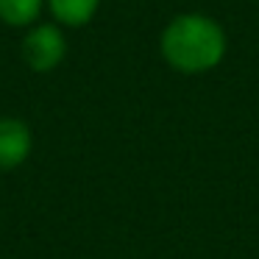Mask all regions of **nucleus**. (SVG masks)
Here are the masks:
<instances>
[{
  "mask_svg": "<svg viewBox=\"0 0 259 259\" xmlns=\"http://www.w3.org/2000/svg\"><path fill=\"white\" fill-rule=\"evenodd\" d=\"M229 51V36L214 17L184 12L167 20L159 34V56L181 75H203L220 67Z\"/></svg>",
  "mask_w": 259,
  "mask_h": 259,
  "instance_id": "obj_1",
  "label": "nucleus"
},
{
  "mask_svg": "<svg viewBox=\"0 0 259 259\" xmlns=\"http://www.w3.org/2000/svg\"><path fill=\"white\" fill-rule=\"evenodd\" d=\"M45 20V0H0V23L14 31H28Z\"/></svg>",
  "mask_w": 259,
  "mask_h": 259,
  "instance_id": "obj_5",
  "label": "nucleus"
},
{
  "mask_svg": "<svg viewBox=\"0 0 259 259\" xmlns=\"http://www.w3.org/2000/svg\"><path fill=\"white\" fill-rule=\"evenodd\" d=\"M70 42L67 31L56 25L53 20H42V23L31 25L23 31V42H20V56H23L25 67L36 75H48L59 70L67 59Z\"/></svg>",
  "mask_w": 259,
  "mask_h": 259,
  "instance_id": "obj_2",
  "label": "nucleus"
},
{
  "mask_svg": "<svg viewBox=\"0 0 259 259\" xmlns=\"http://www.w3.org/2000/svg\"><path fill=\"white\" fill-rule=\"evenodd\" d=\"M103 0H45V14L64 31L87 28L98 17Z\"/></svg>",
  "mask_w": 259,
  "mask_h": 259,
  "instance_id": "obj_4",
  "label": "nucleus"
},
{
  "mask_svg": "<svg viewBox=\"0 0 259 259\" xmlns=\"http://www.w3.org/2000/svg\"><path fill=\"white\" fill-rule=\"evenodd\" d=\"M34 153V131L23 117H0V173H14Z\"/></svg>",
  "mask_w": 259,
  "mask_h": 259,
  "instance_id": "obj_3",
  "label": "nucleus"
}]
</instances>
